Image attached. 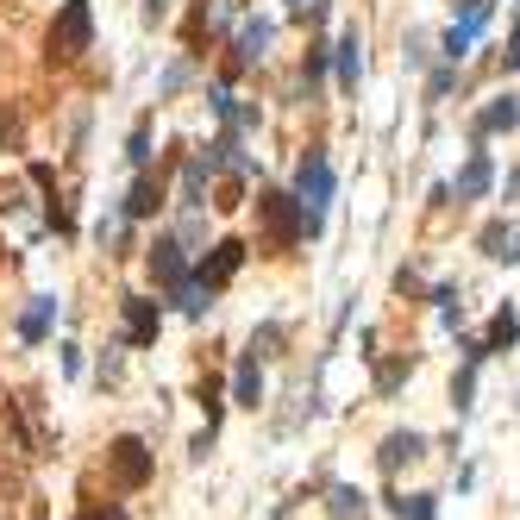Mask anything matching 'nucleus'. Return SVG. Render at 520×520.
<instances>
[{"label": "nucleus", "mask_w": 520, "mask_h": 520, "mask_svg": "<svg viewBox=\"0 0 520 520\" xmlns=\"http://www.w3.org/2000/svg\"><path fill=\"white\" fill-rule=\"evenodd\" d=\"M107 464H113V483L120 489H145L151 483V452H145V439H113V452H107Z\"/></svg>", "instance_id": "obj_3"}, {"label": "nucleus", "mask_w": 520, "mask_h": 520, "mask_svg": "<svg viewBox=\"0 0 520 520\" xmlns=\"http://www.w3.org/2000/svg\"><path fill=\"white\" fill-rule=\"evenodd\" d=\"M339 88L345 94H358V82H364V32L358 26H345V38H339Z\"/></svg>", "instance_id": "obj_6"}, {"label": "nucleus", "mask_w": 520, "mask_h": 520, "mask_svg": "<svg viewBox=\"0 0 520 520\" xmlns=\"http://www.w3.org/2000/svg\"><path fill=\"white\" fill-rule=\"evenodd\" d=\"M389 508H395L401 520H439V514H433V495H389Z\"/></svg>", "instance_id": "obj_18"}, {"label": "nucleus", "mask_w": 520, "mask_h": 520, "mask_svg": "<svg viewBox=\"0 0 520 520\" xmlns=\"http://www.w3.org/2000/svg\"><path fill=\"white\" fill-rule=\"evenodd\" d=\"M495 188V163H489V151H470V163L458 170V182H452V195L458 201H483Z\"/></svg>", "instance_id": "obj_4"}, {"label": "nucleus", "mask_w": 520, "mask_h": 520, "mask_svg": "<svg viewBox=\"0 0 520 520\" xmlns=\"http://www.w3.org/2000/svg\"><path fill=\"white\" fill-rule=\"evenodd\" d=\"M326 502H333V520H364V514H370V495L351 489V483H333V495H326Z\"/></svg>", "instance_id": "obj_13"}, {"label": "nucleus", "mask_w": 520, "mask_h": 520, "mask_svg": "<svg viewBox=\"0 0 520 520\" xmlns=\"http://www.w3.org/2000/svg\"><path fill=\"white\" fill-rule=\"evenodd\" d=\"M433 301H439V320H445V326H458V320H464V301H458V289H439Z\"/></svg>", "instance_id": "obj_20"}, {"label": "nucleus", "mask_w": 520, "mask_h": 520, "mask_svg": "<svg viewBox=\"0 0 520 520\" xmlns=\"http://www.w3.org/2000/svg\"><path fill=\"white\" fill-rule=\"evenodd\" d=\"M257 207H264V220H270V232H276L282 245H295L301 232H307V226H301V207H295V195H264Z\"/></svg>", "instance_id": "obj_5"}, {"label": "nucleus", "mask_w": 520, "mask_h": 520, "mask_svg": "<svg viewBox=\"0 0 520 520\" xmlns=\"http://www.w3.org/2000/svg\"><path fill=\"white\" fill-rule=\"evenodd\" d=\"M51 314H57V301H51V295H32L26 320H19V333H26V339H44V333H51Z\"/></svg>", "instance_id": "obj_15"}, {"label": "nucleus", "mask_w": 520, "mask_h": 520, "mask_svg": "<svg viewBox=\"0 0 520 520\" xmlns=\"http://www.w3.org/2000/svg\"><path fill=\"white\" fill-rule=\"evenodd\" d=\"M489 13H495V0H464V13L452 19V26H458L464 38H477V32L489 26Z\"/></svg>", "instance_id": "obj_16"}, {"label": "nucleus", "mask_w": 520, "mask_h": 520, "mask_svg": "<svg viewBox=\"0 0 520 520\" xmlns=\"http://www.w3.org/2000/svg\"><path fill=\"white\" fill-rule=\"evenodd\" d=\"M245 264V245H214V257H201V270H195V282H201V289H220V282L232 276V270H239Z\"/></svg>", "instance_id": "obj_9"}, {"label": "nucleus", "mask_w": 520, "mask_h": 520, "mask_svg": "<svg viewBox=\"0 0 520 520\" xmlns=\"http://www.w3.org/2000/svg\"><path fill=\"white\" fill-rule=\"evenodd\" d=\"M520 339V314H514V307H502V314H495L489 320V339H483V358H489V351H508Z\"/></svg>", "instance_id": "obj_14"}, {"label": "nucleus", "mask_w": 520, "mask_h": 520, "mask_svg": "<svg viewBox=\"0 0 520 520\" xmlns=\"http://www.w3.org/2000/svg\"><path fill=\"white\" fill-rule=\"evenodd\" d=\"M157 326H163L157 301H145V295H126V339H132V345H157Z\"/></svg>", "instance_id": "obj_7"}, {"label": "nucleus", "mask_w": 520, "mask_h": 520, "mask_svg": "<svg viewBox=\"0 0 520 520\" xmlns=\"http://www.w3.org/2000/svg\"><path fill=\"white\" fill-rule=\"evenodd\" d=\"M383 470H401V464H414V458H427V433H389L383 439Z\"/></svg>", "instance_id": "obj_10"}, {"label": "nucleus", "mask_w": 520, "mask_h": 520, "mask_svg": "<svg viewBox=\"0 0 520 520\" xmlns=\"http://www.w3.org/2000/svg\"><path fill=\"white\" fill-rule=\"evenodd\" d=\"M295 207H301V226L320 232L326 207H333V163H326V151H307L301 176H295Z\"/></svg>", "instance_id": "obj_1"}, {"label": "nucleus", "mask_w": 520, "mask_h": 520, "mask_svg": "<svg viewBox=\"0 0 520 520\" xmlns=\"http://www.w3.org/2000/svg\"><path fill=\"white\" fill-rule=\"evenodd\" d=\"M94 44V13L88 0H63L57 19H51V57H82Z\"/></svg>", "instance_id": "obj_2"}, {"label": "nucleus", "mask_w": 520, "mask_h": 520, "mask_svg": "<svg viewBox=\"0 0 520 520\" xmlns=\"http://www.w3.org/2000/svg\"><path fill=\"white\" fill-rule=\"evenodd\" d=\"M151 207H157V188H151V182H138V188H132V201H126V214H138V220H145Z\"/></svg>", "instance_id": "obj_21"}, {"label": "nucleus", "mask_w": 520, "mask_h": 520, "mask_svg": "<svg viewBox=\"0 0 520 520\" xmlns=\"http://www.w3.org/2000/svg\"><path fill=\"white\" fill-rule=\"evenodd\" d=\"M264 44H270V19H251V26L239 32V57H245V63L264 57Z\"/></svg>", "instance_id": "obj_19"}, {"label": "nucleus", "mask_w": 520, "mask_h": 520, "mask_svg": "<svg viewBox=\"0 0 520 520\" xmlns=\"http://www.w3.org/2000/svg\"><path fill=\"white\" fill-rule=\"evenodd\" d=\"M452 408H458V414L477 408V358H464V376L452 383Z\"/></svg>", "instance_id": "obj_17"}, {"label": "nucleus", "mask_w": 520, "mask_h": 520, "mask_svg": "<svg viewBox=\"0 0 520 520\" xmlns=\"http://www.w3.org/2000/svg\"><path fill=\"white\" fill-rule=\"evenodd\" d=\"M520 126V101L514 94H502V101H489L483 113H477V138H489V132H514Z\"/></svg>", "instance_id": "obj_11"}, {"label": "nucleus", "mask_w": 520, "mask_h": 520, "mask_svg": "<svg viewBox=\"0 0 520 520\" xmlns=\"http://www.w3.org/2000/svg\"><path fill=\"white\" fill-rule=\"evenodd\" d=\"M82 520H126V514H120V508H113V502H107V508H101V502H94V508H82Z\"/></svg>", "instance_id": "obj_23"}, {"label": "nucleus", "mask_w": 520, "mask_h": 520, "mask_svg": "<svg viewBox=\"0 0 520 520\" xmlns=\"http://www.w3.org/2000/svg\"><path fill=\"white\" fill-rule=\"evenodd\" d=\"M132 157H138V163L151 157V126H138V132H132Z\"/></svg>", "instance_id": "obj_22"}, {"label": "nucleus", "mask_w": 520, "mask_h": 520, "mask_svg": "<svg viewBox=\"0 0 520 520\" xmlns=\"http://www.w3.org/2000/svg\"><path fill=\"white\" fill-rule=\"evenodd\" d=\"M145 13H151V19H157V13H163V0H145Z\"/></svg>", "instance_id": "obj_24"}, {"label": "nucleus", "mask_w": 520, "mask_h": 520, "mask_svg": "<svg viewBox=\"0 0 520 520\" xmlns=\"http://www.w3.org/2000/svg\"><path fill=\"white\" fill-rule=\"evenodd\" d=\"M151 276H157L170 295L188 282V264H182V245H176V239H157V245H151Z\"/></svg>", "instance_id": "obj_8"}, {"label": "nucleus", "mask_w": 520, "mask_h": 520, "mask_svg": "<svg viewBox=\"0 0 520 520\" xmlns=\"http://www.w3.org/2000/svg\"><path fill=\"white\" fill-rule=\"evenodd\" d=\"M232 395H239V408H257V401H264V370H257V358H251V351L239 358V376H232Z\"/></svg>", "instance_id": "obj_12"}]
</instances>
